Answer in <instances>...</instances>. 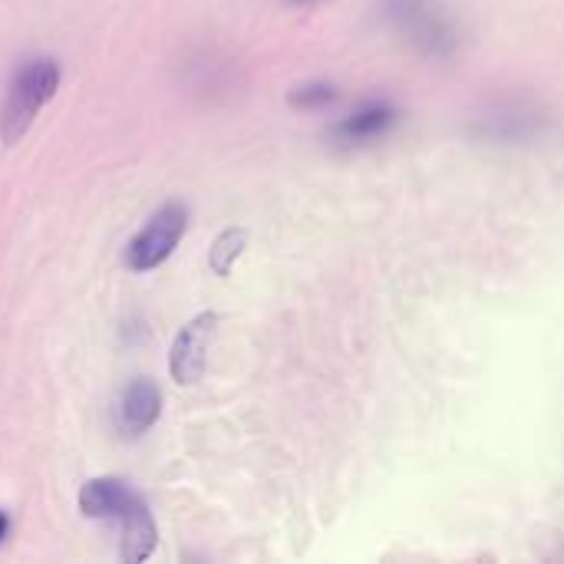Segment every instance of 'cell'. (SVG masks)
Instances as JSON below:
<instances>
[{"label": "cell", "instance_id": "1", "mask_svg": "<svg viewBox=\"0 0 564 564\" xmlns=\"http://www.w3.org/2000/svg\"><path fill=\"white\" fill-rule=\"evenodd\" d=\"M383 20L426 59H453L463 50V26L446 0H380Z\"/></svg>", "mask_w": 564, "mask_h": 564}, {"label": "cell", "instance_id": "2", "mask_svg": "<svg viewBox=\"0 0 564 564\" xmlns=\"http://www.w3.org/2000/svg\"><path fill=\"white\" fill-rule=\"evenodd\" d=\"M552 116L532 96H492L469 116V135L489 145H529L542 139Z\"/></svg>", "mask_w": 564, "mask_h": 564}, {"label": "cell", "instance_id": "3", "mask_svg": "<svg viewBox=\"0 0 564 564\" xmlns=\"http://www.w3.org/2000/svg\"><path fill=\"white\" fill-rule=\"evenodd\" d=\"M56 89H59V63L50 56L26 59L13 73L0 106V142L3 145L20 142L30 132L36 112L56 96Z\"/></svg>", "mask_w": 564, "mask_h": 564}, {"label": "cell", "instance_id": "4", "mask_svg": "<svg viewBox=\"0 0 564 564\" xmlns=\"http://www.w3.org/2000/svg\"><path fill=\"white\" fill-rule=\"evenodd\" d=\"M185 228H188V208L182 202H165L149 221L145 228L129 241L126 248V264L135 271V274H145V271H155L159 264H165L178 241L185 238Z\"/></svg>", "mask_w": 564, "mask_h": 564}, {"label": "cell", "instance_id": "5", "mask_svg": "<svg viewBox=\"0 0 564 564\" xmlns=\"http://www.w3.org/2000/svg\"><path fill=\"white\" fill-rule=\"evenodd\" d=\"M397 122H400V109L390 99H367L330 126V142L344 149H364L387 139Z\"/></svg>", "mask_w": 564, "mask_h": 564}, {"label": "cell", "instance_id": "6", "mask_svg": "<svg viewBox=\"0 0 564 564\" xmlns=\"http://www.w3.org/2000/svg\"><path fill=\"white\" fill-rule=\"evenodd\" d=\"M215 324H218L215 314H198V317H192V321L175 334V344H172V350H169V373H172L175 383L192 387V383L202 380L205 360H208V344H212V334H215Z\"/></svg>", "mask_w": 564, "mask_h": 564}, {"label": "cell", "instance_id": "7", "mask_svg": "<svg viewBox=\"0 0 564 564\" xmlns=\"http://www.w3.org/2000/svg\"><path fill=\"white\" fill-rule=\"evenodd\" d=\"M159 416H162V390L152 380H145V377L132 380L122 390V400H119V423H122V430L132 433V436H142L145 430L155 426Z\"/></svg>", "mask_w": 564, "mask_h": 564}, {"label": "cell", "instance_id": "8", "mask_svg": "<svg viewBox=\"0 0 564 564\" xmlns=\"http://www.w3.org/2000/svg\"><path fill=\"white\" fill-rule=\"evenodd\" d=\"M119 522H122V558L129 564L145 562L159 545V529H155L152 512L145 509V502L135 496L129 502V509L119 516Z\"/></svg>", "mask_w": 564, "mask_h": 564}, {"label": "cell", "instance_id": "9", "mask_svg": "<svg viewBox=\"0 0 564 564\" xmlns=\"http://www.w3.org/2000/svg\"><path fill=\"white\" fill-rule=\"evenodd\" d=\"M132 499H135V496L129 492V486H126L122 479H112V476H106V479H89V482L79 489V512H83L86 519H119V516L129 509Z\"/></svg>", "mask_w": 564, "mask_h": 564}, {"label": "cell", "instance_id": "10", "mask_svg": "<svg viewBox=\"0 0 564 564\" xmlns=\"http://www.w3.org/2000/svg\"><path fill=\"white\" fill-rule=\"evenodd\" d=\"M245 248H248V231H245V228H225V231L215 238L212 251H208V268H212L218 278H225V274L235 268V261L245 254Z\"/></svg>", "mask_w": 564, "mask_h": 564}, {"label": "cell", "instance_id": "11", "mask_svg": "<svg viewBox=\"0 0 564 564\" xmlns=\"http://www.w3.org/2000/svg\"><path fill=\"white\" fill-rule=\"evenodd\" d=\"M337 86L327 83V79H311V83H301L288 93V102L294 109H304V112H317V109H327L337 102Z\"/></svg>", "mask_w": 564, "mask_h": 564}, {"label": "cell", "instance_id": "12", "mask_svg": "<svg viewBox=\"0 0 564 564\" xmlns=\"http://www.w3.org/2000/svg\"><path fill=\"white\" fill-rule=\"evenodd\" d=\"M7 532H10V519H7V516L0 512V542L7 539Z\"/></svg>", "mask_w": 564, "mask_h": 564}, {"label": "cell", "instance_id": "13", "mask_svg": "<svg viewBox=\"0 0 564 564\" xmlns=\"http://www.w3.org/2000/svg\"><path fill=\"white\" fill-rule=\"evenodd\" d=\"M291 3H297V7H307V3H321V0H291Z\"/></svg>", "mask_w": 564, "mask_h": 564}]
</instances>
